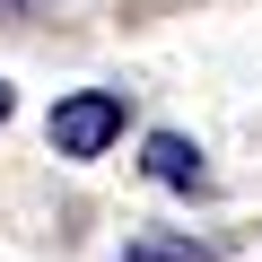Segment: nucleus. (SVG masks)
I'll list each match as a JSON object with an SVG mask.
<instances>
[{"instance_id": "obj_2", "label": "nucleus", "mask_w": 262, "mask_h": 262, "mask_svg": "<svg viewBox=\"0 0 262 262\" xmlns=\"http://www.w3.org/2000/svg\"><path fill=\"white\" fill-rule=\"evenodd\" d=\"M140 175L158 184V192H210V166H201V149L184 140V131H149V140H140Z\"/></svg>"}, {"instance_id": "obj_3", "label": "nucleus", "mask_w": 262, "mask_h": 262, "mask_svg": "<svg viewBox=\"0 0 262 262\" xmlns=\"http://www.w3.org/2000/svg\"><path fill=\"white\" fill-rule=\"evenodd\" d=\"M122 262H219V245H201V236H166V227H149V236L131 245Z\"/></svg>"}, {"instance_id": "obj_4", "label": "nucleus", "mask_w": 262, "mask_h": 262, "mask_svg": "<svg viewBox=\"0 0 262 262\" xmlns=\"http://www.w3.org/2000/svg\"><path fill=\"white\" fill-rule=\"evenodd\" d=\"M9 114H18V88H9V79H0V122H9Z\"/></svg>"}, {"instance_id": "obj_1", "label": "nucleus", "mask_w": 262, "mask_h": 262, "mask_svg": "<svg viewBox=\"0 0 262 262\" xmlns=\"http://www.w3.org/2000/svg\"><path fill=\"white\" fill-rule=\"evenodd\" d=\"M122 122H131V96H122V88H70V96L44 114V140H53V158L88 166V158H105V149L122 140Z\"/></svg>"}]
</instances>
